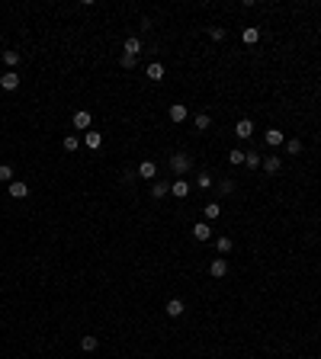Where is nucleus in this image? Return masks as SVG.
<instances>
[{
	"instance_id": "obj_1",
	"label": "nucleus",
	"mask_w": 321,
	"mask_h": 359,
	"mask_svg": "<svg viewBox=\"0 0 321 359\" xmlns=\"http://www.w3.org/2000/svg\"><path fill=\"white\" fill-rule=\"evenodd\" d=\"M170 170H174L177 176H186L193 170V161H190V154H174L170 157Z\"/></svg>"
},
{
	"instance_id": "obj_2",
	"label": "nucleus",
	"mask_w": 321,
	"mask_h": 359,
	"mask_svg": "<svg viewBox=\"0 0 321 359\" xmlns=\"http://www.w3.org/2000/svg\"><path fill=\"white\" fill-rule=\"evenodd\" d=\"M209 276H212V279H225V276H228V260H225V257H215V260L209 263Z\"/></svg>"
},
{
	"instance_id": "obj_3",
	"label": "nucleus",
	"mask_w": 321,
	"mask_h": 359,
	"mask_svg": "<svg viewBox=\"0 0 321 359\" xmlns=\"http://www.w3.org/2000/svg\"><path fill=\"white\" fill-rule=\"evenodd\" d=\"M16 87H20V74H16V71H3V74H0V90L13 93Z\"/></svg>"
},
{
	"instance_id": "obj_4",
	"label": "nucleus",
	"mask_w": 321,
	"mask_h": 359,
	"mask_svg": "<svg viewBox=\"0 0 321 359\" xmlns=\"http://www.w3.org/2000/svg\"><path fill=\"white\" fill-rule=\"evenodd\" d=\"M190 189H193V186H190V180H183V176L170 183V192H174L177 199H186V196H190Z\"/></svg>"
},
{
	"instance_id": "obj_5",
	"label": "nucleus",
	"mask_w": 321,
	"mask_h": 359,
	"mask_svg": "<svg viewBox=\"0 0 321 359\" xmlns=\"http://www.w3.org/2000/svg\"><path fill=\"white\" fill-rule=\"evenodd\" d=\"M164 311H167L170 318H180V314L186 311V302H183V298H170L167 305H164Z\"/></svg>"
},
{
	"instance_id": "obj_6",
	"label": "nucleus",
	"mask_w": 321,
	"mask_h": 359,
	"mask_svg": "<svg viewBox=\"0 0 321 359\" xmlns=\"http://www.w3.org/2000/svg\"><path fill=\"white\" fill-rule=\"evenodd\" d=\"M90 122H93V115L87 113V109H77V113H74V129H84V132H90Z\"/></svg>"
},
{
	"instance_id": "obj_7",
	"label": "nucleus",
	"mask_w": 321,
	"mask_h": 359,
	"mask_svg": "<svg viewBox=\"0 0 321 359\" xmlns=\"http://www.w3.org/2000/svg\"><path fill=\"white\" fill-rule=\"evenodd\" d=\"M260 167L267 170L270 176H276V173H280V170H283V161H280L276 154H270V157H263V164H260Z\"/></svg>"
},
{
	"instance_id": "obj_8",
	"label": "nucleus",
	"mask_w": 321,
	"mask_h": 359,
	"mask_svg": "<svg viewBox=\"0 0 321 359\" xmlns=\"http://www.w3.org/2000/svg\"><path fill=\"white\" fill-rule=\"evenodd\" d=\"M263 138H267V145H270V148H280V145H286V135H283L280 129H267V132H263Z\"/></svg>"
},
{
	"instance_id": "obj_9",
	"label": "nucleus",
	"mask_w": 321,
	"mask_h": 359,
	"mask_svg": "<svg viewBox=\"0 0 321 359\" xmlns=\"http://www.w3.org/2000/svg\"><path fill=\"white\" fill-rule=\"evenodd\" d=\"M193 237H196V241H212V228H209V222H196V225H193Z\"/></svg>"
},
{
	"instance_id": "obj_10",
	"label": "nucleus",
	"mask_w": 321,
	"mask_h": 359,
	"mask_svg": "<svg viewBox=\"0 0 321 359\" xmlns=\"http://www.w3.org/2000/svg\"><path fill=\"white\" fill-rule=\"evenodd\" d=\"M7 189H10V196H13V199H26V196H29V186H26L23 180H13Z\"/></svg>"
},
{
	"instance_id": "obj_11",
	"label": "nucleus",
	"mask_w": 321,
	"mask_h": 359,
	"mask_svg": "<svg viewBox=\"0 0 321 359\" xmlns=\"http://www.w3.org/2000/svg\"><path fill=\"white\" fill-rule=\"evenodd\" d=\"M235 135H238V138H251V135H254V122H251V119H238Z\"/></svg>"
},
{
	"instance_id": "obj_12",
	"label": "nucleus",
	"mask_w": 321,
	"mask_h": 359,
	"mask_svg": "<svg viewBox=\"0 0 321 359\" xmlns=\"http://www.w3.org/2000/svg\"><path fill=\"white\" fill-rule=\"evenodd\" d=\"M84 145L90 148V151H97L100 145H103V135H100L97 129H90V132H84Z\"/></svg>"
},
{
	"instance_id": "obj_13",
	"label": "nucleus",
	"mask_w": 321,
	"mask_h": 359,
	"mask_svg": "<svg viewBox=\"0 0 321 359\" xmlns=\"http://www.w3.org/2000/svg\"><path fill=\"white\" fill-rule=\"evenodd\" d=\"M138 176H141V180H154V176H158L154 161H141V164H138Z\"/></svg>"
},
{
	"instance_id": "obj_14",
	"label": "nucleus",
	"mask_w": 321,
	"mask_h": 359,
	"mask_svg": "<svg viewBox=\"0 0 321 359\" xmlns=\"http://www.w3.org/2000/svg\"><path fill=\"white\" fill-rule=\"evenodd\" d=\"M170 122H186V103H174L170 106Z\"/></svg>"
},
{
	"instance_id": "obj_15",
	"label": "nucleus",
	"mask_w": 321,
	"mask_h": 359,
	"mask_svg": "<svg viewBox=\"0 0 321 359\" xmlns=\"http://www.w3.org/2000/svg\"><path fill=\"white\" fill-rule=\"evenodd\" d=\"M97 346H100L97 334H84V337H80V350H84V353H93Z\"/></svg>"
},
{
	"instance_id": "obj_16",
	"label": "nucleus",
	"mask_w": 321,
	"mask_h": 359,
	"mask_svg": "<svg viewBox=\"0 0 321 359\" xmlns=\"http://www.w3.org/2000/svg\"><path fill=\"white\" fill-rule=\"evenodd\" d=\"M164 74H167V71H164V64H158V61L148 64V80H164Z\"/></svg>"
},
{
	"instance_id": "obj_17",
	"label": "nucleus",
	"mask_w": 321,
	"mask_h": 359,
	"mask_svg": "<svg viewBox=\"0 0 321 359\" xmlns=\"http://www.w3.org/2000/svg\"><path fill=\"white\" fill-rule=\"evenodd\" d=\"M125 55H132V58H138V55H141V42H138V38L135 36H132V38H125Z\"/></svg>"
},
{
	"instance_id": "obj_18",
	"label": "nucleus",
	"mask_w": 321,
	"mask_h": 359,
	"mask_svg": "<svg viewBox=\"0 0 321 359\" xmlns=\"http://www.w3.org/2000/svg\"><path fill=\"white\" fill-rule=\"evenodd\" d=\"M241 38H244V45H254V42H260V29L257 26H247V29L241 32Z\"/></svg>"
},
{
	"instance_id": "obj_19",
	"label": "nucleus",
	"mask_w": 321,
	"mask_h": 359,
	"mask_svg": "<svg viewBox=\"0 0 321 359\" xmlns=\"http://www.w3.org/2000/svg\"><path fill=\"white\" fill-rule=\"evenodd\" d=\"M202 215H206V222H215V218L222 215V206H215V202H206V208H202Z\"/></svg>"
},
{
	"instance_id": "obj_20",
	"label": "nucleus",
	"mask_w": 321,
	"mask_h": 359,
	"mask_svg": "<svg viewBox=\"0 0 321 359\" xmlns=\"http://www.w3.org/2000/svg\"><path fill=\"white\" fill-rule=\"evenodd\" d=\"M244 164H247V167H251V170H257L260 164H263V157H260L257 151H244Z\"/></svg>"
},
{
	"instance_id": "obj_21",
	"label": "nucleus",
	"mask_w": 321,
	"mask_h": 359,
	"mask_svg": "<svg viewBox=\"0 0 321 359\" xmlns=\"http://www.w3.org/2000/svg\"><path fill=\"white\" fill-rule=\"evenodd\" d=\"M212 183H215L212 173H206V170H202V173H196V186H199V189H212Z\"/></svg>"
},
{
	"instance_id": "obj_22",
	"label": "nucleus",
	"mask_w": 321,
	"mask_h": 359,
	"mask_svg": "<svg viewBox=\"0 0 321 359\" xmlns=\"http://www.w3.org/2000/svg\"><path fill=\"white\" fill-rule=\"evenodd\" d=\"M193 125H196V129H199V132H206V129H209V125H212V115H209V113H199V115H196V119H193Z\"/></svg>"
},
{
	"instance_id": "obj_23",
	"label": "nucleus",
	"mask_w": 321,
	"mask_h": 359,
	"mask_svg": "<svg viewBox=\"0 0 321 359\" xmlns=\"http://www.w3.org/2000/svg\"><path fill=\"white\" fill-rule=\"evenodd\" d=\"M215 247H219V253L225 257V253L235 250V241H231V237H219V241H215Z\"/></svg>"
},
{
	"instance_id": "obj_24",
	"label": "nucleus",
	"mask_w": 321,
	"mask_h": 359,
	"mask_svg": "<svg viewBox=\"0 0 321 359\" xmlns=\"http://www.w3.org/2000/svg\"><path fill=\"white\" fill-rule=\"evenodd\" d=\"M0 58H3V64H7V68H16V64H20V52H0Z\"/></svg>"
},
{
	"instance_id": "obj_25",
	"label": "nucleus",
	"mask_w": 321,
	"mask_h": 359,
	"mask_svg": "<svg viewBox=\"0 0 321 359\" xmlns=\"http://www.w3.org/2000/svg\"><path fill=\"white\" fill-rule=\"evenodd\" d=\"M228 164H235V167H241V164H244V151H241V148H235V151H228Z\"/></svg>"
},
{
	"instance_id": "obj_26",
	"label": "nucleus",
	"mask_w": 321,
	"mask_h": 359,
	"mask_svg": "<svg viewBox=\"0 0 321 359\" xmlns=\"http://www.w3.org/2000/svg\"><path fill=\"white\" fill-rule=\"evenodd\" d=\"M167 192H170V186H167V183H154V186H151V196H154V199H164Z\"/></svg>"
},
{
	"instance_id": "obj_27",
	"label": "nucleus",
	"mask_w": 321,
	"mask_h": 359,
	"mask_svg": "<svg viewBox=\"0 0 321 359\" xmlns=\"http://www.w3.org/2000/svg\"><path fill=\"white\" fill-rule=\"evenodd\" d=\"M0 180H3V183H13V167H10V164H0Z\"/></svg>"
},
{
	"instance_id": "obj_28",
	"label": "nucleus",
	"mask_w": 321,
	"mask_h": 359,
	"mask_svg": "<svg viewBox=\"0 0 321 359\" xmlns=\"http://www.w3.org/2000/svg\"><path fill=\"white\" fill-rule=\"evenodd\" d=\"M286 151H289L292 157H296V154H302V141H299V138H289V141H286Z\"/></svg>"
},
{
	"instance_id": "obj_29",
	"label": "nucleus",
	"mask_w": 321,
	"mask_h": 359,
	"mask_svg": "<svg viewBox=\"0 0 321 359\" xmlns=\"http://www.w3.org/2000/svg\"><path fill=\"white\" fill-rule=\"evenodd\" d=\"M209 38H212V42H222L225 29H222V26H209Z\"/></svg>"
},
{
	"instance_id": "obj_30",
	"label": "nucleus",
	"mask_w": 321,
	"mask_h": 359,
	"mask_svg": "<svg viewBox=\"0 0 321 359\" xmlns=\"http://www.w3.org/2000/svg\"><path fill=\"white\" fill-rule=\"evenodd\" d=\"M77 148H80L77 135H68V138H64V151H77Z\"/></svg>"
},
{
	"instance_id": "obj_31",
	"label": "nucleus",
	"mask_w": 321,
	"mask_h": 359,
	"mask_svg": "<svg viewBox=\"0 0 321 359\" xmlns=\"http://www.w3.org/2000/svg\"><path fill=\"white\" fill-rule=\"evenodd\" d=\"M219 189L228 196V192H235V183H231V180H222V183H219Z\"/></svg>"
},
{
	"instance_id": "obj_32",
	"label": "nucleus",
	"mask_w": 321,
	"mask_h": 359,
	"mask_svg": "<svg viewBox=\"0 0 321 359\" xmlns=\"http://www.w3.org/2000/svg\"><path fill=\"white\" fill-rule=\"evenodd\" d=\"M138 58H132V55H122V68H135Z\"/></svg>"
}]
</instances>
